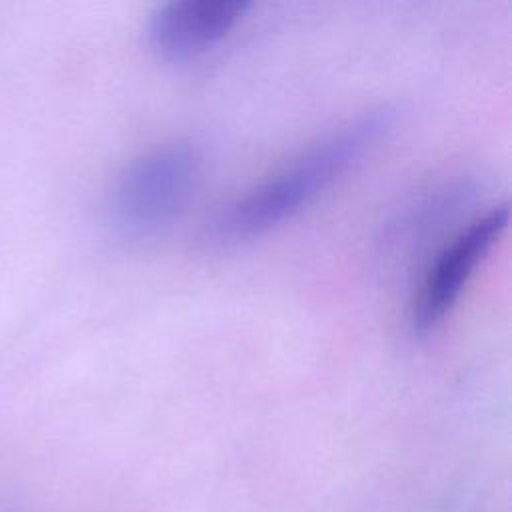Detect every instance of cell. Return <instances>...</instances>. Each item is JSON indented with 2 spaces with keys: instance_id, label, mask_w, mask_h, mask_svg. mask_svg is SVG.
Listing matches in <instances>:
<instances>
[{
  "instance_id": "cell-1",
  "label": "cell",
  "mask_w": 512,
  "mask_h": 512,
  "mask_svg": "<svg viewBox=\"0 0 512 512\" xmlns=\"http://www.w3.org/2000/svg\"><path fill=\"white\" fill-rule=\"evenodd\" d=\"M394 118L390 106H378L320 136L222 204L204 226V242L228 248L278 228L346 174L392 128Z\"/></svg>"
},
{
  "instance_id": "cell-2",
  "label": "cell",
  "mask_w": 512,
  "mask_h": 512,
  "mask_svg": "<svg viewBox=\"0 0 512 512\" xmlns=\"http://www.w3.org/2000/svg\"><path fill=\"white\" fill-rule=\"evenodd\" d=\"M204 172L196 140L174 138L134 156L116 174L108 194L114 228L128 238H152L192 202Z\"/></svg>"
},
{
  "instance_id": "cell-3",
  "label": "cell",
  "mask_w": 512,
  "mask_h": 512,
  "mask_svg": "<svg viewBox=\"0 0 512 512\" xmlns=\"http://www.w3.org/2000/svg\"><path fill=\"white\" fill-rule=\"evenodd\" d=\"M508 224V206L496 204L474 216L430 258L410 302L414 332L434 330L454 308L474 270Z\"/></svg>"
},
{
  "instance_id": "cell-4",
  "label": "cell",
  "mask_w": 512,
  "mask_h": 512,
  "mask_svg": "<svg viewBox=\"0 0 512 512\" xmlns=\"http://www.w3.org/2000/svg\"><path fill=\"white\" fill-rule=\"evenodd\" d=\"M246 0H172L146 24L148 44L168 60H190L218 46L244 18Z\"/></svg>"
}]
</instances>
